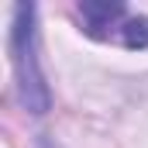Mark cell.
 <instances>
[{"label": "cell", "mask_w": 148, "mask_h": 148, "mask_svg": "<svg viewBox=\"0 0 148 148\" xmlns=\"http://www.w3.org/2000/svg\"><path fill=\"white\" fill-rule=\"evenodd\" d=\"M35 7L31 3H17L14 7V31H10V52H14V73H17V93L24 110L45 114L52 97L45 86V76L38 69V52H35Z\"/></svg>", "instance_id": "1"}, {"label": "cell", "mask_w": 148, "mask_h": 148, "mask_svg": "<svg viewBox=\"0 0 148 148\" xmlns=\"http://www.w3.org/2000/svg\"><path fill=\"white\" fill-rule=\"evenodd\" d=\"M79 21H83V31L97 41H110V38H121V28L127 24V7L117 3V0H83L76 7Z\"/></svg>", "instance_id": "2"}, {"label": "cell", "mask_w": 148, "mask_h": 148, "mask_svg": "<svg viewBox=\"0 0 148 148\" xmlns=\"http://www.w3.org/2000/svg\"><path fill=\"white\" fill-rule=\"evenodd\" d=\"M124 48H148V17H127V24L121 28V38H117Z\"/></svg>", "instance_id": "3"}]
</instances>
